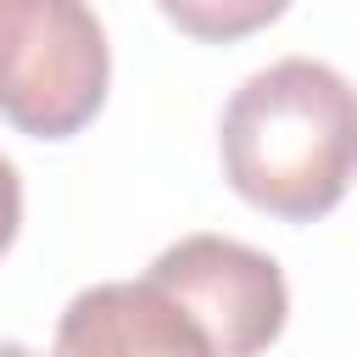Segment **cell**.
<instances>
[{
    "label": "cell",
    "instance_id": "obj_4",
    "mask_svg": "<svg viewBox=\"0 0 357 357\" xmlns=\"http://www.w3.org/2000/svg\"><path fill=\"white\" fill-rule=\"evenodd\" d=\"M50 357H212V346L184 301L139 273L78 290L56 324Z\"/></svg>",
    "mask_w": 357,
    "mask_h": 357
},
{
    "label": "cell",
    "instance_id": "obj_1",
    "mask_svg": "<svg viewBox=\"0 0 357 357\" xmlns=\"http://www.w3.org/2000/svg\"><path fill=\"white\" fill-rule=\"evenodd\" d=\"M223 178L257 212L312 223L340 206L357 178V89L312 56L251 73L218 123Z\"/></svg>",
    "mask_w": 357,
    "mask_h": 357
},
{
    "label": "cell",
    "instance_id": "obj_6",
    "mask_svg": "<svg viewBox=\"0 0 357 357\" xmlns=\"http://www.w3.org/2000/svg\"><path fill=\"white\" fill-rule=\"evenodd\" d=\"M17 229H22V178H17V167L0 156V257L11 251Z\"/></svg>",
    "mask_w": 357,
    "mask_h": 357
},
{
    "label": "cell",
    "instance_id": "obj_2",
    "mask_svg": "<svg viewBox=\"0 0 357 357\" xmlns=\"http://www.w3.org/2000/svg\"><path fill=\"white\" fill-rule=\"evenodd\" d=\"M112 89L89 0H0V117L28 139H73Z\"/></svg>",
    "mask_w": 357,
    "mask_h": 357
},
{
    "label": "cell",
    "instance_id": "obj_7",
    "mask_svg": "<svg viewBox=\"0 0 357 357\" xmlns=\"http://www.w3.org/2000/svg\"><path fill=\"white\" fill-rule=\"evenodd\" d=\"M0 357H39V351H28L22 340H0Z\"/></svg>",
    "mask_w": 357,
    "mask_h": 357
},
{
    "label": "cell",
    "instance_id": "obj_3",
    "mask_svg": "<svg viewBox=\"0 0 357 357\" xmlns=\"http://www.w3.org/2000/svg\"><path fill=\"white\" fill-rule=\"evenodd\" d=\"M201 324L212 357H262L290 318V284L279 262L229 234H184L145 268Z\"/></svg>",
    "mask_w": 357,
    "mask_h": 357
},
{
    "label": "cell",
    "instance_id": "obj_5",
    "mask_svg": "<svg viewBox=\"0 0 357 357\" xmlns=\"http://www.w3.org/2000/svg\"><path fill=\"white\" fill-rule=\"evenodd\" d=\"M156 6L178 33H190L201 45H234L290 11V0H156Z\"/></svg>",
    "mask_w": 357,
    "mask_h": 357
}]
</instances>
